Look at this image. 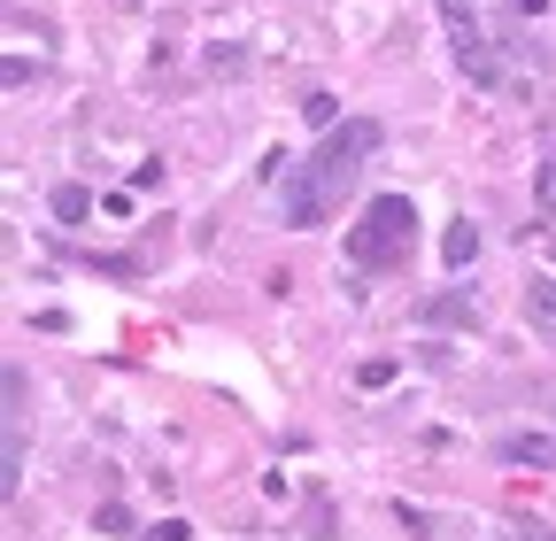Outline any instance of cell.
I'll list each match as a JSON object with an SVG mask.
<instances>
[{
  "label": "cell",
  "instance_id": "8fae6325",
  "mask_svg": "<svg viewBox=\"0 0 556 541\" xmlns=\"http://www.w3.org/2000/svg\"><path fill=\"white\" fill-rule=\"evenodd\" d=\"M93 526H101V533H124V526H131V511H124V503H101V518H93Z\"/></svg>",
  "mask_w": 556,
  "mask_h": 541
},
{
  "label": "cell",
  "instance_id": "5b68a950",
  "mask_svg": "<svg viewBox=\"0 0 556 541\" xmlns=\"http://www.w3.org/2000/svg\"><path fill=\"white\" fill-rule=\"evenodd\" d=\"M471 255H479V225L456 217V225L441 232V263H448V270H471Z\"/></svg>",
  "mask_w": 556,
  "mask_h": 541
},
{
  "label": "cell",
  "instance_id": "6da1fadb",
  "mask_svg": "<svg viewBox=\"0 0 556 541\" xmlns=\"http://www.w3.org/2000/svg\"><path fill=\"white\" fill-rule=\"evenodd\" d=\"M371 155H379V124H371V116L332 124L325 140H317L302 163H287V178H278L287 225H332V210L348 201V186H356V178L371 171Z\"/></svg>",
  "mask_w": 556,
  "mask_h": 541
},
{
  "label": "cell",
  "instance_id": "ba28073f",
  "mask_svg": "<svg viewBox=\"0 0 556 541\" xmlns=\"http://www.w3.org/2000/svg\"><path fill=\"white\" fill-rule=\"evenodd\" d=\"M526 317L533 325H556V279H533L526 287Z\"/></svg>",
  "mask_w": 556,
  "mask_h": 541
},
{
  "label": "cell",
  "instance_id": "277c9868",
  "mask_svg": "<svg viewBox=\"0 0 556 541\" xmlns=\"http://www.w3.org/2000/svg\"><path fill=\"white\" fill-rule=\"evenodd\" d=\"M471 317H479L471 287H448V294H433L426 310H417V325H471Z\"/></svg>",
  "mask_w": 556,
  "mask_h": 541
},
{
  "label": "cell",
  "instance_id": "3957f363",
  "mask_svg": "<svg viewBox=\"0 0 556 541\" xmlns=\"http://www.w3.org/2000/svg\"><path fill=\"white\" fill-rule=\"evenodd\" d=\"M433 9H441V24H448L456 62H464L479 86H495V54H486V39H479V24H471V9H464V0H433Z\"/></svg>",
  "mask_w": 556,
  "mask_h": 541
},
{
  "label": "cell",
  "instance_id": "7c38bea8",
  "mask_svg": "<svg viewBox=\"0 0 556 541\" xmlns=\"http://www.w3.org/2000/svg\"><path fill=\"white\" fill-rule=\"evenodd\" d=\"M148 541H193V526L186 518H163V526H148Z\"/></svg>",
  "mask_w": 556,
  "mask_h": 541
},
{
  "label": "cell",
  "instance_id": "8992f818",
  "mask_svg": "<svg viewBox=\"0 0 556 541\" xmlns=\"http://www.w3.org/2000/svg\"><path fill=\"white\" fill-rule=\"evenodd\" d=\"M503 464H556V441L548 433H510L503 441Z\"/></svg>",
  "mask_w": 556,
  "mask_h": 541
},
{
  "label": "cell",
  "instance_id": "52a82bcc",
  "mask_svg": "<svg viewBox=\"0 0 556 541\" xmlns=\"http://www.w3.org/2000/svg\"><path fill=\"white\" fill-rule=\"evenodd\" d=\"M47 210H54L62 225H86V217H93V193H86V186H54V201H47Z\"/></svg>",
  "mask_w": 556,
  "mask_h": 541
},
{
  "label": "cell",
  "instance_id": "9c48e42d",
  "mask_svg": "<svg viewBox=\"0 0 556 541\" xmlns=\"http://www.w3.org/2000/svg\"><path fill=\"white\" fill-rule=\"evenodd\" d=\"M302 116H309L317 131H332V124H340V101H332V93H309V101H302Z\"/></svg>",
  "mask_w": 556,
  "mask_h": 541
},
{
  "label": "cell",
  "instance_id": "30bf717a",
  "mask_svg": "<svg viewBox=\"0 0 556 541\" xmlns=\"http://www.w3.org/2000/svg\"><path fill=\"white\" fill-rule=\"evenodd\" d=\"M533 193H541V210H548V217H556V155H548V163H541V178H533Z\"/></svg>",
  "mask_w": 556,
  "mask_h": 541
},
{
  "label": "cell",
  "instance_id": "7a4b0ae2",
  "mask_svg": "<svg viewBox=\"0 0 556 541\" xmlns=\"http://www.w3.org/2000/svg\"><path fill=\"white\" fill-rule=\"evenodd\" d=\"M417 240V210H409V193H371L364 201V217L348 225V270H387L402 263Z\"/></svg>",
  "mask_w": 556,
  "mask_h": 541
}]
</instances>
